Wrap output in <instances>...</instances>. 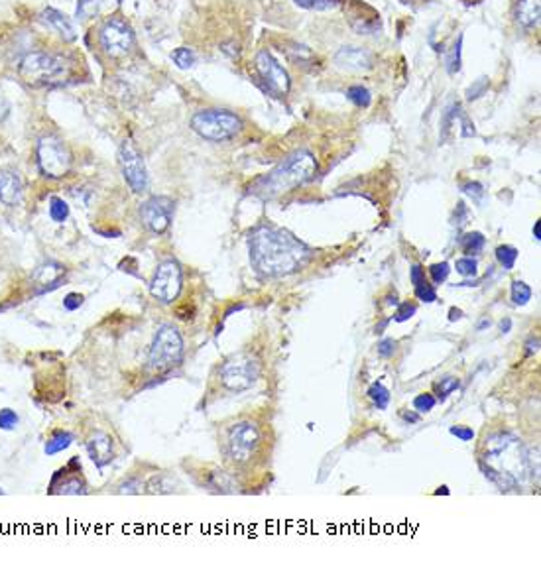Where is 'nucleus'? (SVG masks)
I'll return each mask as SVG.
<instances>
[{"label":"nucleus","instance_id":"f257e3e1","mask_svg":"<svg viewBox=\"0 0 541 586\" xmlns=\"http://www.w3.org/2000/svg\"><path fill=\"white\" fill-rule=\"evenodd\" d=\"M250 262L264 277L297 274L311 262L313 250L286 228L264 225L250 235Z\"/></svg>","mask_w":541,"mask_h":586},{"label":"nucleus","instance_id":"f03ea898","mask_svg":"<svg viewBox=\"0 0 541 586\" xmlns=\"http://www.w3.org/2000/svg\"><path fill=\"white\" fill-rule=\"evenodd\" d=\"M478 466L490 482L500 490L520 486V478L527 473L522 441L514 433L496 431L484 439Z\"/></svg>","mask_w":541,"mask_h":586},{"label":"nucleus","instance_id":"7ed1b4c3","mask_svg":"<svg viewBox=\"0 0 541 586\" xmlns=\"http://www.w3.org/2000/svg\"><path fill=\"white\" fill-rule=\"evenodd\" d=\"M317 173V160L313 158L311 152L307 150H297L294 154H289L279 163L278 168L264 175L260 180H256L250 185V193L262 201H270L276 197H282L294 191V189L302 187L307 181H311Z\"/></svg>","mask_w":541,"mask_h":586},{"label":"nucleus","instance_id":"20e7f679","mask_svg":"<svg viewBox=\"0 0 541 586\" xmlns=\"http://www.w3.org/2000/svg\"><path fill=\"white\" fill-rule=\"evenodd\" d=\"M18 73L24 79V83L32 85V87H46V85H53L66 77L67 63L63 57L53 56V53L32 51L20 61Z\"/></svg>","mask_w":541,"mask_h":586},{"label":"nucleus","instance_id":"39448f33","mask_svg":"<svg viewBox=\"0 0 541 586\" xmlns=\"http://www.w3.org/2000/svg\"><path fill=\"white\" fill-rule=\"evenodd\" d=\"M191 128L201 136V138L211 140V142H225L237 136L242 130V120L237 114L222 108H209V110H199L191 118Z\"/></svg>","mask_w":541,"mask_h":586},{"label":"nucleus","instance_id":"423d86ee","mask_svg":"<svg viewBox=\"0 0 541 586\" xmlns=\"http://www.w3.org/2000/svg\"><path fill=\"white\" fill-rule=\"evenodd\" d=\"M183 360V336L173 325H162L156 331L152 349H150V368L156 372H165L177 366Z\"/></svg>","mask_w":541,"mask_h":586},{"label":"nucleus","instance_id":"0eeeda50","mask_svg":"<svg viewBox=\"0 0 541 586\" xmlns=\"http://www.w3.org/2000/svg\"><path fill=\"white\" fill-rule=\"evenodd\" d=\"M219 378L229 391L250 390L260 378V362L246 352H238L222 364Z\"/></svg>","mask_w":541,"mask_h":586},{"label":"nucleus","instance_id":"6e6552de","mask_svg":"<svg viewBox=\"0 0 541 586\" xmlns=\"http://www.w3.org/2000/svg\"><path fill=\"white\" fill-rule=\"evenodd\" d=\"M38 165L41 173L51 180H59L71 170V154L63 140L56 136H41L38 142Z\"/></svg>","mask_w":541,"mask_h":586},{"label":"nucleus","instance_id":"1a4fd4ad","mask_svg":"<svg viewBox=\"0 0 541 586\" xmlns=\"http://www.w3.org/2000/svg\"><path fill=\"white\" fill-rule=\"evenodd\" d=\"M260 429L252 421H240L229 433V455L237 464H246L254 458L260 447Z\"/></svg>","mask_w":541,"mask_h":586},{"label":"nucleus","instance_id":"9d476101","mask_svg":"<svg viewBox=\"0 0 541 586\" xmlns=\"http://www.w3.org/2000/svg\"><path fill=\"white\" fill-rule=\"evenodd\" d=\"M181 287H183V272L180 264L175 260L162 262L150 284L152 297L162 303H173L180 297Z\"/></svg>","mask_w":541,"mask_h":586},{"label":"nucleus","instance_id":"9b49d317","mask_svg":"<svg viewBox=\"0 0 541 586\" xmlns=\"http://www.w3.org/2000/svg\"><path fill=\"white\" fill-rule=\"evenodd\" d=\"M118 163L126 183L130 185L134 193H144L148 189V171L144 158L140 154V150L130 140H124L120 148H118Z\"/></svg>","mask_w":541,"mask_h":586},{"label":"nucleus","instance_id":"f8f14e48","mask_svg":"<svg viewBox=\"0 0 541 586\" xmlns=\"http://www.w3.org/2000/svg\"><path fill=\"white\" fill-rule=\"evenodd\" d=\"M101 48L110 57H124L134 48V32L132 28L120 18H110L107 24L101 28Z\"/></svg>","mask_w":541,"mask_h":586},{"label":"nucleus","instance_id":"ddd939ff","mask_svg":"<svg viewBox=\"0 0 541 586\" xmlns=\"http://www.w3.org/2000/svg\"><path fill=\"white\" fill-rule=\"evenodd\" d=\"M254 69L258 79L264 83V89L270 91L272 95L284 97L289 91V75L268 51H260L256 56Z\"/></svg>","mask_w":541,"mask_h":586},{"label":"nucleus","instance_id":"4468645a","mask_svg":"<svg viewBox=\"0 0 541 586\" xmlns=\"http://www.w3.org/2000/svg\"><path fill=\"white\" fill-rule=\"evenodd\" d=\"M173 201L170 197H152L140 209V217L142 222L146 225L152 232L156 235H165L170 227H172L173 219Z\"/></svg>","mask_w":541,"mask_h":586},{"label":"nucleus","instance_id":"2eb2a0df","mask_svg":"<svg viewBox=\"0 0 541 586\" xmlns=\"http://www.w3.org/2000/svg\"><path fill=\"white\" fill-rule=\"evenodd\" d=\"M335 63L346 71H366L374 66V56L366 48L344 46L336 51Z\"/></svg>","mask_w":541,"mask_h":586},{"label":"nucleus","instance_id":"dca6fc26","mask_svg":"<svg viewBox=\"0 0 541 586\" xmlns=\"http://www.w3.org/2000/svg\"><path fill=\"white\" fill-rule=\"evenodd\" d=\"M66 277V268L58 264V262H48V264H41L40 268L34 272L32 282L36 285V293L41 295V293L53 292L56 287L61 285Z\"/></svg>","mask_w":541,"mask_h":586},{"label":"nucleus","instance_id":"f3484780","mask_svg":"<svg viewBox=\"0 0 541 586\" xmlns=\"http://www.w3.org/2000/svg\"><path fill=\"white\" fill-rule=\"evenodd\" d=\"M22 193H24V183L20 173L14 170L0 171V201L9 207H14L22 201Z\"/></svg>","mask_w":541,"mask_h":586},{"label":"nucleus","instance_id":"a211bd4d","mask_svg":"<svg viewBox=\"0 0 541 586\" xmlns=\"http://www.w3.org/2000/svg\"><path fill=\"white\" fill-rule=\"evenodd\" d=\"M87 453H89L91 461L97 464L98 468L107 466L113 461V439L108 433L97 431L93 433L87 441Z\"/></svg>","mask_w":541,"mask_h":586},{"label":"nucleus","instance_id":"6ab92c4d","mask_svg":"<svg viewBox=\"0 0 541 586\" xmlns=\"http://www.w3.org/2000/svg\"><path fill=\"white\" fill-rule=\"evenodd\" d=\"M120 6V0H79L77 4V16L81 20L91 18L108 16Z\"/></svg>","mask_w":541,"mask_h":586},{"label":"nucleus","instance_id":"aec40b11","mask_svg":"<svg viewBox=\"0 0 541 586\" xmlns=\"http://www.w3.org/2000/svg\"><path fill=\"white\" fill-rule=\"evenodd\" d=\"M41 20L46 22V24H49L56 32L63 38V40L67 41H73L75 38H77V32H75V26L73 22L69 20V18L66 16V14H61L59 10L56 9H48L43 10V14H41Z\"/></svg>","mask_w":541,"mask_h":586},{"label":"nucleus","instance_id":"412c9836","mask_svg":"<svg viewBox=\"0 0 541 586\" xmlns=\"http://www.w3.org/2000/svg\"><path fill=\"white\" fill-rule=\"evenodd\" d=\"M516 22L524 28H533L540 24L541 0H517L514 10Z\"/></svg>","mask_w":541,"mask_h":586},{"label":"nucleus","instance_id":"4be33fe9","mask_svg":"<svg viewBox=\"0 0 541 586\" xmlns=\"http://www.w3.org/2000/svg\"><path fill=\"white\" fill-rule=\"evenodd\" d=\"M73 443V435L69 431H56L43 445V453L48 456L58 455V453H63L67 448L71 447Z\"/></svg>","mask_w":541,"mask_h":586},{"label":"nucleus","instance_id":"5701e85b","mask_svg":"<svg viewBox=\"0 0 541 586\" xmlns=\"http://www.w3.org/2000/svg\"><path fill=\"white\" fill-rule=\"evenodd\" d=\"M484 245H486V238L483 237V232H476V230L475 232H467L463 237V240H460V248H463V252L467 254V256L483 252Z\"/></svg>","mask_w":541,"mask_h":586},{"label":"nucleus","instance_id":"b1692460","mask_svg":"<svg viewBox=\"0 0 541 586\" xmlns=\"http://www.w3.org/2000/svg\"><path fill=\"white\" fill-rule=\"evenodd\" d=\"M517 256H520V250H517L516 246L502 245L496 248V260H498V264H500L504 269L514 268V266H516Z\"/></svg>","mask_w":541,"mask_h":586},{"label":"nucleus","instance_id":"393cba45","mask_svg":"<svg viewBox=\"0 0 541 586\" xmlns=\"http://www.w3.org/2000/svg\"><path fill=\"white\" fill-rule=\"evenodd\" d=\"M49 219L53 222H66L69 219V205L61 197H51L49 199Z\"/></svg>","mask_w":541,"mask_h":586},{"label":"nucleus","instance_id":"a878e982","mask_svg":"<svg viewBox=\"0 0 541 586\" xmlns=\"http://www.w3.org/2000/svg\"><path fill=\"white\" fill-rule=\"evenodd\" d=\"M369 398L378 409H386L390 403V390L382 382H374L369 388Z\"/></svg>","mask_w":541,"mask_h":586},{"label":"nucleus","instance_id":"bb28decb","mask_svg":"<svg viewBox=\"0 0 541 586\" xmlns=\"http://www.w3.org/2000/svg\"><path fill=\"white\" fill-rule=\"evenodd\" d=\"M83 492H85V482H83L81 476H77L75 473L73 476H67L66 480H61L58 490V494H66V496H77V494H83Z\"/></svg>","mask_w":541,"mask_h":586},{"label":"nucleus","instance_id":"cd10ccee","mask_svg":"<svg viewBox=\"0 0 541 586\" xmlns=\"http://www.w3.org/2000/svg\"><path fill=\"white\" fill-rule=\"evenodd\" d=\"M532 287L525 284V282H522V279H514L512 282V302L516 303V305H527L530 303V299H532Z\"/></svg>","mask_w":541,"mask_h":586},{"label":"nucleus","instance_id":"c85d7f7f","mask_svg":"<svg viewBox=\"0 0 541 586\" xmlns=\"http://www.w3.org/2000/svg\"><path fill=\"white\" fill-rule=\"evenodd\" d=\"M172 59L180 69H189V67H193V63H195V53L189 48H177L172 53Z\"/></svg>","mask_w":541,"mask_h":586},{"label":"nucleus","instance_id":"c756f323","mask_svg":"<svg viewBox=\"0 0 541 586\" xmlns=\"http://www.w3.org/2000/svg\"><path fill=\"white\" fill-rule=\"evenodd\" d=\"M297 6L307 10H317V12H323V10H333L339 6V0H294Z\"/></svg>","mask_w":541,"mask_h":586},{"label":"nucleus","instance_id":"7c9ffc66","mask_svg":"<svg viewBox=\"0 0 541 586\" xmlns=\"http://www.w3.org/2000/svg\"><path fill=\"white\" fill-rule=\"evenodd\" d=\"M455 268H457V272H459L460 276L475 277L476 274H478V262H476V258H473V256H465V258H459V260H457Z\"/></svg>","mask_w":541,"mask_h":586},{"label":"nucleus","instance_id":"2f4dec72","mask_svg":"<svg viewBox=\"0 0 541 586\" xmlns=\"http://www.w3.org/2000/svg\"><path fill=\"white\" fill-rule=\"evenodd\" d=\"M460 388V380L455 376H445L441 382L437 384V396L439 399H445L449 394L457 391Z\"/></svg>","mask_w":541,"mask_h":586},{"label":"nucleus","instance_id":"473e14b6","mask_svg":"<svg viewBox=\"0 0 541 586\" xmlns=\"http://www.w3.org/2000/svg\"><path fill=\"white\" fill-rule=\"evenodd\" d=\"M346 95H349V98L353 101L354 105H356V106H362V108H366V106H370V101H372V98H370L369 89H364L362 85H354V87H351V89H349V93H346Z\"/></svg>","mask_w":541,"mask_h":586},{"label":"nucleus","instance_id":"72a5a7b5","mask_svg":"<svg viewBox=\"0 0 541 586\" xmlns=\"http://www.w3.org/2000/svg\"><path fill=\"white\" fill-rule=\"evenodd\" d=\"M435 406H437V398H435L433 394H427V391L426 394H419L413 399V409L418 413H429Z\"/></svg>","mask_w":541,"mask_h":586},{"label":"nucleus","instance_id":"f704fd0d","mask_svg":"<svg viewBox=\"0 0 541 586\" xmlns=\"http://www.w3.org/2000/svg\"><path fill=\"white\" fill-rule=\"evenodd\" d=\"M18 421H20V417H18V413L14 409H10V407L0 409V429H2V431H14Z\"/></svg>","mask_w":541,"mask_h":586},{"label":"nucleus","instance_id":"c9c22d12","mask_svg":"<svg viewBox=\"0 0 541 586\" xmlns=\"http://www.w3.org/2000/svg\"><path fill=\"white\" fill-rule=\"evenodd\" d=\"M429 274H431L435 285H441L447 282V277L451 274V266H449V262H439V264H433L429 268Z\"/></svg>","mask_w":541,"mask_h":586},{"label":"nucleus","instance_id":"e433bc0d","mask_svg":"<svg viewBox=\"0 0 541 586\" xmlns=\"http://www.w3.org/2000/svg\"><path fill=\"white\" fill-rule=\"evenodd\" d=\"M398 309H396V315H393V319L398 321V323H406V321H410L416 313H418V305L413 302H402L396 305Z\"/></svg>","mask_w":541,"mask_h":586},{"label":"nucleus","instance_id":"4c0bfd02","mask_svg":"<svg viewBox=\"0 0 541 586\" xmlns=\"http://www.w3.org/2000/svg\"><path fill=\"white\" fill-rule=\"evenodd\" d=\"M460 46H463V36H459V40L455 41L451 53L447 56V71L449 73H457L460 69Z\"/></svg>","mask_w":541,"mask_h":586},{"label":"nucleus","instance_id":"58836bf2","mask_svg":"<svg viewBox=\"0 0 541 586\" xmlns=\"http://www.w3.org/2000/svg\"><path fill=\"white\" fill-rule=\"evenodd\" d=\"M416 297L423 303H433L437 302V289L431 284L423 282V284L416 285Z\"/></svg>","mask_w":541,"mask_h":586},{"label":"nucleus","instance_id":"ea45409f","mask_svg":"<svg viewBox=\"0 0 541 586\" xmlns=\"http://www.w3.org/2000/svg\"><path fill=\"white\" fill-rule=\"evenodd\" d=\"M449 431H451V435H455L457 439L465 441V443L475 439V429H473V427H468V425H453Z\"/></svg>","mask_w":541,"mask_h":586},{"label":"nucleus","instance_id":"a19ab883","mask_svg":"<svg viewBox=\"0 0 541 586\" xmlns=\"http://www.w3.org/2000/svg\"><path fill=\"white\" fill-rule=\"evenodd\" d=\"M83 302H85V297H83L81 293H77V292L67 293L66 297H63V309L77 311L83 305Z\"/></svg>","mask_w":541,"mask_h":586},{"label":"nucleus","instance_id":"79ce46f5","mask_svg":"<svg viewBox=\"0 0 541 586\" xmlns=\"http://www.w3.org/2000/svg\"><path fill=\"white\" fill-rule=\"evenodd\" d=\"M486 89H488V79H486V77H480L475 85H470V87H468L467 98L468 101H475V98H478L480 95H484Z\"/></svg>","mask_w":541,"mask_h":586},{"label":"nucleus","instance_id":"37998d69","mask_svg":"<svg viewBox=\"0 0 541 586\" xmlns=\"http://www.w3.org/2000/svg\"><path fill=\"white\" fill-rule=\"evenodd\" d=\"M396 349H398V342L393 341V339H384V341L378 342V356L390 359L393 352H396Z\"/></svg>","mask_w":541,"mask_h":586},{"label":"nucleus","instance_id":"c03bdc74","mask_svg":"<svg viewBox=\"0 0 541 586\" xmlns=\"http://www.w3.org/2000/svg\"><path fill=\"white\" fill-rule=\"evenodd\" d=\"M463 191H465L467 195L473 197V199H475L476 203H480V201H483L484 189H483V185H480V183H476V181H470V183H465V185H463Z\"/></svg>","mask_w":541,"mask_h":586},{"label":"nucleus","instance_id":"a18cd8bd","mask_svg":"<svg viewBox=\"0 0 541 586\" xmlns=\"http://www.w3.org/2000/svg\"><path fill=\"white\" fill-rule=\"evenodd\" d=\"M410 279H411V284H413V287L426 282V269L421 268V264H413V266H411Z\"/></svg>","mask_w":541,"mask_h":586},{"label":"nucleus","instance_id":"49530a36","mask_svg":"<svg viewBox=\"0 0 541 586\" xmlns=\"http://www.w3.org/2000/svg\"><path fill=\"white\" fill-rule=\"evenodd\" d=\"M9 113H10L9 98L4 97V93L0 91V123H2V120H4V118L9 116Z\"/></svg>","mask_w":541,"mask_h":586},{"label":"nucleus","instance_id":"de8ad7c7","mask_svg":"<svg viewBox=\"0 0 541 586\" xmlns=\"http://www.w3.org/2000/svg\"><path fill=\"white\" fill-rule=\"evenodd\" d=\"M537 349H540V339L537 336H532L530 341L525 342V354L527 356H532L533 352H537Z\"/></svg>","mask_w":541,"mask_h":586},{"label":"nucleus","instance_id":"09e8293b","mask_svg":"<svg viewBox=\"0 0 541 586\" xmlns=\"http://www.w3.org/2000/svg\"><path fill=\"white\" fill-rule=\"evenodd\" d=\"M402 417H403V421H406V423H418L419 419H421V417H419V413H411V411H403Z\"/></svg>","mask_w":541,"mask_h":586},{"label":"nucleus","instance_id":"8fccbe9b","mask_svg":"<svg viewBox=\"0 0 541 586\" xmlns=\"http://www.w3.org/2000/svg\"><path fill=\"white\" fill-rule=\"evenodd\" d=\"M459 319H463V311L457 309V307H451L449 309V321H459Z\"/></svg>","mask_w":541,"mask_h":586},{"label":"nucleus","instance_id":"3c124183","mask_svg":"<svg viewBox=\"0 0 541 586\" xmlns=\"http://www.w3.org/2000/svg\"><path fill=\"white\" fill-rule=\"evenodd\" d=\"M492 325V321L488 317H483L480 321H478V325H476V331H484V329H488V327Z\"/></svg>","mask_w":541,"mask_h":586},{"label":"nucleus","instance_id":"603ef678","mask_svg":"<svg viewBox=\"0 0 541 586\" xmlns=\"http://www.w3.org/2000/svg\"><path fill=\"white\" fill-rule=\"evenodd\" d=\"M510 329H512V319H504V321H502L500 323V333L504 334V333H510Z\"/></svg>","mask_w":541,"mask_h":586},{"label":"nucleus","instance_id":"864d4df0","mask_svg":"<svg viewBox=\"0 0 541 586\" xmlns=\"http://www.w3.org/2000/svg\"><path fill=\"white\" fill-rule=\"evenodd\" d=\"M533 238L541 240V220H535V227H533Z\"/></svg>","mask_w":541,"mask_h":586},{"label":"nucleus","instance_id":"5fc2aeb1","mask_svg":"<svg viewBox=\"0 0 541 586\" xmlns=\"http://www.w3.org/2000/svg\"><path fill=\"white\" fill-rule=\"evenodd\" d=\"M400 303V299H398V295L393 293V295H388V305H398Z\"/></svg>","mask_w":541,"mask_h":586},{"label":"nucleus","instance_id":"6e6d98bb","mask_svg":"<svg viewBox=\"0 0 541 586\" xmlns=\"http://www.w3.org/2000/svg\"><path fill=\"white\" fill-rule=\"evenodd\" d=\"M435 494H437V496H439V494H445V496H447V494H449V490H447V486H441V488L437 490Z\"/></svg>","mask_w":541,"mask_h":586},{"label":"nucleus","instance_id":"4d7b16f0","mask_svg":"<svg viewBox=\"0 0 541 586\" xmlns=\"http://www.w3.org/2000/svg\"><path fill=\"white\" fill-rule=\"evenodd\" d=\"M2 494H4V490H2V488H0V496H2Z\"/></svg>","mask_w":541,"mask_h":586}]
</instances>
